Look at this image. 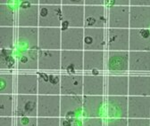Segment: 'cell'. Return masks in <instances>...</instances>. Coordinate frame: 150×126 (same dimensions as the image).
<instances>
[{"label": "cell", "mask_w": 150, "mask_h": 126, "mask_svg": "<svg viewBox=\"0 0 150 126\" xmlns=\"http://www.w3.org/2000/svg\"><path fill=\"white\" fill-rule=\"evenodd\" d=\"M129 71L150 72V52L129 51Z\"/></svg>", "instance_id": "26"}, {"label": "cell", "mask_w": 150, "mask_h": 126, "mask_svg": "<svg viewBox=\"0 0 150 126\" xmlns=\"http://www.w3.org/2000/svg\"><path fill=\"white\" fill-rule=\"evenodd\" d=\"M61 115V95H39L38 117L59 118Z\"/></svg>", "instance_id": "3"}, {"label": "cell", "mask_w": 150, "mask_h": 126, "mask_svg": "<svg viewBox=\"0 0 150 126\" xmlns=\"http://www.w3.org/2000/svg\"><path fill=\"white\" fill-rule=\"evenodd\" d=\"M40 19V1H24L18 11L19 27L38 28Z\"/></svg>", "instance_id": "2"}, {"label": "cell", "mask_w": 150, "mask_h": 126, "mask_svg": "<svg viewBox=\"0 0 150 126\" xmlns=\"http://www.w3.org/2000/svg\"><path fill=\"white\" fill-rule=\"evenodd\" d=\"M129 96L150 97V76H129Z\"/></svg>", "instance_id": "21"}, {"label": "cell", "mask_w": 150, "mask_h": 126, "mask_svg": "<svg viewBox=\"0 0 150 126\" xmlns=\"http://www.w3.org/2000/svg\"><path fill=\"white\" fill-rule=\"evenodd\" d=\"M39 48L24 52L19 58L18 69L20 70H36L39 68Z\"/></svg>", "instance_id": "30"}, {"label": "cell", "mask_w": 150, "mask_h": 126, "mask_svg": "<svg viewBox=\"0 0 150 126\" xmlns=\"http://www.w3.org/2000/svg\"><path fill=\"white\" fill-rule=\"evenodd\" d=\"M128 96H108L107 116L111 118H128Z\"/></svg>", "instance_id": "24"}, {"label": "cell", "mask_w": 150, "mask_h": 126, "mask_svg": "<svg viewBox=\"0 0 150 126\" xmlns=\"http://www.w3.org/2000/svg\"><path fill=\"white\" fill-rule=\"evenodd\" d=\"M38 100L39 95L17 94L15 99V116L38 117Z\"/></svg>", "instance_id": "4"}, {"label": "cell", "mask_w": 150, "mask_h": 126, "mask_svg": "<svg viewBox=\"0 0 150 126\" xmlns=\"http://www.w3.org/2000/svg\"><path fill=\"white\" fill-rule=\"evenodd\" d=\"M112 5L115 6H129V0H119V1H114L112 2Z\"/></svg>", "instance_id": "47"}, {"label": "cell", "mask_w": 150, "mask_h": 126, "mask_svg": "<svg viewBox=\"0 0 150 126\" xmlns=\"http://www.w3.org/2000/svg\"><path fill=\"white\" fill-rule=\"evenodd\" d=\"M105 51H83V70L98 75L105 68Z\"/></svg>", "instance_id": "19"}, {"label": "cell", "mask_w": 150, "mask_h": 126, "mask_svg": "<svg viewBox=\"0 0 150 126\" xmlns=\"http://www.w3.org/2000/svg\"><path fill=\"white\" fill-rule=\"evenodd\" d=\"M63 19L69 28H85V6L62 5Z\"/></svg>", "instance_id": "12"}, {"label": "cell", "mask_w": 150, "mask_h": 126, "mask_svg": "<svg viewBox=\"0 0 150 126\" xmlns=\"http://www.w3.org/2000/svg\"><path fill=\"white\" fill-rule=\"evenodd\" d=\"M60 84L61 95H83V76L81 75H62Z\"/></svg>", "instance_id": "16"}, {"label": "cell", "mask_w": 150, "mask_h": 126, "mask_svg": "<svg viewBox=\"0 0 150 126\" xmlns=\"http://www.w3.org/2000/svg\"><path fill=\"white\" fill-rule=\"evenodd\" d=\"M106 22L108 20L104 5L85 6V28L105 29Z\"/></svg>", "instance_id": "11"}, {"label": "cell", "mask_w": 150, "mask_h": 126, "mask_svg": "<svg viewBox=\"0 0 150 126\" xmlns=\"http://www.w3.org/2000/svg\"><path fill=\"white\" fill-rule=\"evenodd\" d=\"M128 126H150V119L128 118Z\"/></svg>", "instance_id": "38"}, {"label": "cell", "mask_w": 150, "mask_h": 126, "mask_svg": "<svg viewBox=\"0 0 150 126\" xmlns=\"http://www.w3.org/2000/svg\"><path fill=\"white\" fill-rule=\"evenodd\" d=\"M83 105V97L75 95H61V117H65L80 110Z\"/></svg>", "instance_id": "29"}, {"label": "cell", "mask_w": 150, "mask_h": 126, "mask_svg": "<svg viewBox=\"0 0 150 126\" xmlns=\"http://www.w3.org/2000/svg\"><path fill=\"white\" fill-rule=\"evenodd\" d=\"M107 49L112 52L129 50V29H108Z\"/></svg>", "instance_id": "6"}, {"label": "cell", "mask_w": 150, "mask_h": 126, "mask_svg": "<svg viewBox=\"0 0 150 126\" xmlns=\"http://www.w3.org/2000/svg\"><path fill=\"white\" fill-rule=\"evenodd\" d=\"M14 24L13 10L6 4L0 5V26L1 27H12Z\"/></svg>", "instance_id": "32"}, {"label": "cell", "mask_w": 150, "mask_h": 126, "mask_svg": "<svg viewBox=\"0 0 150 126\" xmlns=\"http://www.w3.org/2000/svg\"><path fill=\"white\" fill-rule=\"evenodd\" d=\"M61 28H39L40 50H61Z\"/></svg>", "instance_id": "7"}, {"label": "cell", "mask_w": 150, "mask_h": 126, "mask_svg": "<svg viewBox=\"0 0 150 126\" xmlns=\"http://www.w3.org/2000/svg\"><path fill=\"white\" fill-rule=\"evenodd\" d=\"M107 20L110 29H129V6H110Z\"/></svg>", "instance_id": "10"}, {"label": "cell", "mask_w": 150, "mask_h": 126, "mask_svg": "<svg viewBox=\"0 0 150 126\" xmlns=\"http://www.w3.org/2000/svg\"><path fill=\"white\" fill-rule=\"evenodd\" d=\"M13 29L12 27L0 28V47L1 49L13 48Z\"/></svg>", "instance_id": "33"}, {"label": "cell", "mask_w": 150, "mask_h": 126, "mask_svg": "<svg viewBox=\"0 0 150 126\" xmlns=\"http://www.w3.org/2000/svg\"><path fill=\"white\" fill-rule=\"evenodd\" d=\"M106 84L108 96H129V76L110 75Z\"/></svg>", "instance_id": "23"}, {"label": "cell", "mask_w": 150, "mask_h": 126, "mask_svg": "<svg viewBox=\"0 0 150 126\" xmlns=\"http://www.w3.org/2000/svg\"><path fill=\"white\" fill-rule=\"evenodd\" d=\"M0 126H13L12 117H0Z\"/></svg>", "instance_id": "43"}, {"label": "cell", "mask_w": 150, "mask_h": 126, "mask_svg": "<svg viewBox=\"0 0 150 126\" xmlns=\"http://www.w3.org/2000/svg\"><path fill=\"white\" fill-rule=\"evenodd\" d=\"M105 68L109 72L129 71V51H108L105 60Z\"/></svg>", "instance_id": "22"}, {"label": "cell", "mask_w": 150, "mask_h": 126, "mask_svg": "<svg viewBox=\"0 0 150 126\" xmlns=\"http://www.w3.org/2000/svg\"><path fill=\"white\" fill-rule=\"evenodd\" d=\"M38 126H61V120L59 118L38 117Z\"/></svg>", "instance_id": "37"}, {"label": "cell", "mask_w": 150, "mask_h": 126, "mask_svg": "<svg viewBox=\"0 0 150 126\" xmlns=\"http://www.w3.org/2000/svg\"><path fill=\"white\" fill-rule=\"evenodd\" d=\"M62 5L67 6H84L85 1L83 0H76V1H71V0H63Z\"/></svg>", "instance_id": "44"}, {"label": "cell", "mask_w": 150, "mask_h": 126, "mask_svg": "<svg viewBox=\"0 0 150 126\" xmlns=\"http://www.w3.org/2000/svg\"><path fill=\"white\" fill-rule=\"evenodd\" d=\"M129 6H150V0H129Z\"/></svg>", "instance_id": "42"}, {"label": "cell", "mask_w": 150, "mask_h": 126, "mask_svg": "<svg viewBox=\"0 0 150 126\" xmlns=\"http://www.w3.org/2000/svg\"><path fill=\"white\" fill-rule=\"evenodd\" d=\"M62 126H82V121L75 118L63 119L61 121Z\"/></svg>", "instance_id": "41"}, {"label": "cell", "mask_w": 150, "mask_h": 126, "mask_svg": "<svg viewBox=\"0 0 150 126\" xmlns=\"http://www.w3.org/2000/svg\"><path fill=\"white\" fill-rule=\"evenodd\" d=\"M129 29H150V6H129Z\"/></svg>", "instance_id": "18"}, {"label": "cell", "mask_w": 150, "mask_h": 126, "mask_svg": "<svg viewBox=\"0 0 150 126\" xmlns=\"http://www.w3.org/2000/svg\"><path fill=\"white\" fill-rule=\"evenodd\" d=\"M61 69L68 73L83 70V51H61Z\"/></svg>", "instance_id": "17"}, {"label": "cell", "mask_w": 150, "mask_h": 126, "mask_svg": "<svg viewBox=\"0 0 150 126\" xmlns=\"http://www.w3.org/2000/svg\"><path fill=\"white\" fill-rule=\"evenodd\" d=\"M13 76L8 73L0 75V94H13Z\"/></svg>", "instance_id": "34"}, {"label": "cell", "mask_w": 150, "mask_h": 126, "mask_svg": "<svg viewBox=\"0 0 150 126\" xmlns=\"http://www.w3.org/2000/svg\"><path fill=\"white\" fill-rule=\"evenodd\" d=\"M104 96H83V113L87 118H101Z\"/></svg>", "instance_id": "27"}, {"label": "cell", "mask_w": 150, "mask_h": 126, "mask_svg": "<svg viewBox=\"0 0 150 126\" xmlns=\"http://www.w3.org/2000/svg\"><path fill=\"white\" fill-rule=\"evenodd\" d=\"M39 69L58 71L61 69V50H39Z\"/></svg>", "instance_id": "14"}, {"label": "cell", "mask_w": 150, "mask_h": 126, "mask_svg": "<svg viewBox=\"0 0 150 126\" xmlns=\"http://www.w3.org/2000/svg\"><path fill=\"white\" fill-rule=\"evenodd\" d=\"M105 126H128V118H111V119H108Z\"/></svg>", "instance_id": "39"}, {"label": "cell", "mask_w": 150, "mask_h": 126, "mask_svg": "<svg viewBox=\"0 0 150 126\" xmlns=\"http://www.w3.org/2000/svg\"><path fill=\"white\" fill-rule=\"evenodd\" d=\"M84 29L68 28L62 30L61 51H83Z\"/></svg>", "instance_id": "5"}, {"label": "cell", "mask_w": 150, "mask_h": 126, "mask_svg": "<svg viewBox=\"0 0 150 126\" xmlns=\"http://www.w3.org/2000/svg\"><path fill=\"white\" fill-rule=\"evenodd\" d=\"M39 77L35 74H18L16 77L17 94L38 95Z\"/></svg>", "instance_id": "25"}, {"label": "cell", "mask_w": 150, "mask_h": 126, "mask_svg": "<svg viewBox=\"0 0 150 126\" xmlns=\"http://www.w3.org/2000/svg\"><path fill=\"white\" fill-rule=\"evenodd\" d=\"M63 22L61 5H40V28H60Z\"/></svg>", "instance_id": "1"}, {"label": "cell", "mask_w": 150, "mask_h": 126, "mask_svg": "<svg viewBox=\"0 0 150 126\" xmlns=\"http://www.w3.org/2000/svg\"><path fill=\"white\" fill-rule=\"evenodd\" d=\"M14 110L13 95L0 94V117H12Z\"/></svg>", "instance_id": "31"}, {"label": "cell", "mask_w": 150, "mask_h": 126, "mask_svg": "<svg viewBox=\"0 0 150 126\" xmlns=\"http://www.w3.org/2000/svg\"><path fill=\"white\" fill-rule=\"evenodd\" d=\"M14 64V60L11 55L8 49H1V57H0V68L1 69L11 68Z\"/></svg>", "instance_id": "35"}, {"label": "cell", "mask_w": 150, "mask_h": 126, "mask_svg": "<svg viewBox=\"0 0 150 126\" xmlns=\"http://www.w3.org/2000/svg\"><path fill=\"white\" fill-rule=\"evenodd\" d=\"M39 92L38 95H61V76L38 74Z\"/></svg>", "instance_id": "13"}, {"label": "cell", "mask_w": 150, "mask_h": 126, "mask_svg": "<svg viewBox=\"0 0 150 126\" xmlns=\"http://www.w3.org/2000/svg\"><path fill=\"white\" fill-rule=\"evenodd\" d=\"M129 52H150V29H129Z\"/></svg>", "instance_id": "15"}, {"label": "cell", "mask_w": 150, "mask_h": 126, "mask_svg": "<svg viewBox=\"0 0 150 126\" xmlns=\"http://www.w3.org/2000/svg\"><path fill=\"white\" fill-rule=\"evenodd\" d=\"M15 126H38V117H16Z\"/></svg>", "instance_id": "36"}, {"label": "cell", "mask_w": 150, "mask_h": 126, "mask_svg": "<svg viewBox=\"0 0 150 126\" xmlns=\"http://www.w3.org/2000/svg\"><path fill=\"white\" fill-rule=\"evenodd\" d=\"M128 118L150 119V97L128 96Z\"/></svg>", "instance_id": "8"}, {"label": "cell", "mask_w": 150, "mask_h": 126, "mask_svg": "<svg viewBox=\"0 0 150 126\" xmlns=\"http://www.w3.org/2000/svg\"><path fill=\"white\" fill-rule=\"evenodd\" d=\"M105 87V76L98 74L83 76V96H103Z\"/></svg>", "instance_id": "20"}, {"label": "cell", "mask_w": 150, "mask_h": 126, "mask_svg": "<svg viewBox=\"0 0 150 126\" xmlns=\"http://www.w3.org/2000/svg\"><path fill=\"white\" fill-rule=\"evenodd\" d=\"M82 126H104V122L101 118H87L83 119Z\"/></svg>", "instance_id": "40"}, {"label": "cell", "mask_w": 150, "mask_h": 126, "mask_svg": "<svg viewBox=\"0 0 150 126\" xmlns=\"http://www.w3.org/2000/svg\"><path fill=\"white\" fill-rule=\"evenodd\" d=\"M17 38L19 43L23 44L31 49L39 47V28L18 27Z\"/></svg>", "instance_id": "28"}, {"label": "cell", "mask_w": 150, "mask_h": 126, "mask_svg": "<svg viewBox=\"0 0 150 126\" xmlns=\"http://www.w3.org/2000/svg\"><path fill=\"white\" fill-rule=\"evenodd\" d=\"M106 35L105 29H84L83 51H105Z\"/></svg>", "instance_id": "9"}, {"label": "cell", "mask_w": 150, "mask_h": 126, "mask_svg": "<svg viewBox=\"0 0 150 126\" xmlns=\"http://www.w3.org/2000/svg\"><path fill=\"white\" fill-rule=\"evenodd\" d=\"M98 5H105V1L102 0H86L85 6H98Z\"/></svg>", "instance_id": "46"}, {"label": "cell", "mask_w": 150, "mask_h": 126, "mask_svg": "<svg viewBox=\"0 0 150 126\" xmlns=\"http://www.w3.org/2000/svg\"><path fill=\"white\" fill-rule=\"evenodd\" d=\"M40 5H48V6L61 5L62 6V0H40Z\"/></svg>", "instance_id": "45"}]
</instances>
